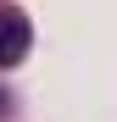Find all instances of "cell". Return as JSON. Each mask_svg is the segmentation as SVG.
<instances>
[{
    "mask_svg": "<svg viewBox=\"0 0 117 122\" xmlns=\"http://www.w3.org/2000/svg\"><path fill=\"white\" fill-rule=\"evenodd\" d=\"M33 45V28L22 11H0V67H17Z\"/></svg>",
    "mask_w": 117,
    "mask_h": 122,
    "instance_id": "obj_1",
    "label": "cell"
}]
</instances>
